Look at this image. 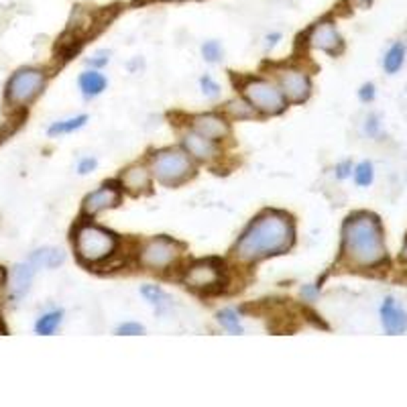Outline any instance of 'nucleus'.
Segmentation results:
<instances>
[{
  "label": "nucleus",
  "mask_w": 407,
  "mask_h": 407,
  "mask_svg": "<svg viewBox=\"0 0 407 407\" xmlns=\"http://www.w3.org/2000/svg\"><path fill=\"white\" fill-rule=\"evenodd\" d=\"M277 78H279V90L283 92L285 100L295 102V104L307 100L312 84L304 69L283 68L277 71Z\"/></svg>",
  "instance_id": "1a4fd4ad"
},
{
  "label": "nucleus",
  "mask_w": 407,
  "mask_h": 407,
  "mask_svg": "<svg viewBox=\"0 0 407 407\" xmlns=\"http://www.w3.org/2000/svg\"><path fill=\"white\" fill-rule=\"evenodd\" d=\"M381 324L387 334H403L407 330V312L395 304L393 297H387L381 305Z\"/></svg>",
  "instance_id": "ddd939ff"
},
{
  "label": "nucleus",
  "mask_w": 407,
  "mask_h": 407,
  "mask_svg": "<svg viewBox=\"0 0 407 407\" xmlns=\"http://www.w3.org/2000/svg\"><path fill=\"white\" fill-rule=\"evenodd\" d=\"M218 322L224 330H228L230 334H242V324H240V316L235 309H222L218 312Z\"/></svg>",
  "instance_id": "b1692460"
},
{
  "label": "nucleus",
  "mask_w": 407,
  "mask_h": 407,
  "mask_svg": "<svg viewBox=\"0 0 407 407\" xmlns=\"http://www.w3.org/2000/svg\"><path fill=\"white\" fill-rule=\"evenodd\" d=\"M316 293H318V288H309V285L302 288V297H305L307 302H314V300H316Z\"/></svg>",
  "instance_id": "72a5a7b5"
},
{
  "label": "nucleus",
  "mask_w": 407,
  "mask_h": 407,
  "mask_svg": "<svg viewBox=\"0 0 407 407\" xmlns=\"http://www.w3.org/2000/svg\"><path fill=\"white\" fill-rule=\"evenodd\" d=\"M151 171L163 186H177L194 173V163L179 149H165L153 155Z\"/></svg>",
  "instance_id": "20e7f679"
},
{
  "label": "nucleus",
  "mask_w": 407,
  "mask_h": 407,
  "mask_svg": "<svg viewBox=\"0 0 407 407\" xmlns=\"http://www.w3.org/2000/svg\"><path fill=\"white\" fill-rule=\"evenodd\" d=\"M96 167V159H92V157H85V159H82L80 161V165H78V171L82 173V175H85V173H90V171Z\"/></svg>",
  "instance_id": "7c9ffc66"
},
{
  "label": "nucleus",
  "mask_w": 407,
  "mask_h": 407,
  "mask_svg": "<svg viewBox=\"0 0 407 407\" xmlns=\"http://www.w3.org/2000/svg\"><path fill=\"white\" fill-rule=\"evenodd\" d=\"M80 90L85 98H96L100 96L102 92L106 90V78L102 76L100 71L92 69V71H84L80 76Z\"/></svg>",
  "instance_id": "f3484780"
},
{
  "label": "nucleus",
  "mask_w": 407,
  "mask_h": 407,
  "mask_svg": "<svg viewBox=\"0 0 407 407\" xmlns=\"http://www.w3.org/2000/svg\"><path fill=\"white\" fill-rule=\"evenodd\" d=\"M279 37H281V35H269V37H267V41H269V43H267V47H273V45H275V43H277V39H279Z\"/></svg>",
  "instance_id": "e433bc0d"
},
{
  "label": "nucleus",
  "mask_w": 407,
  "mask_h": 407,
  "mask_svg": "<svg viewBox=\"0 0 407 407\" xmlns=\"http://www.w3.org/2000/svg\"><path fill=\"white\" fill-rule=\"evenodd\" d=\"M406 61V45L403 43H395L391 45V49L385 53V59H383V68L387 73H397L401 66Z\"/></svg>",
  "instance_id": "aec40b11"
},
{
  "label": "nucleus",
  "mask_w": 407,
  "mask_h": 407,
  "mask_svg": "<svg viewBox=\"0 0 407 407\" xmlns=\"http://www.w3.org/2000/svg\"><path fill=\"white\" fill-rule=\"evenodd\" d=\"M184 147L191 157H196L200 161H212V159H216L220 155L218 147H216V141L200 135L196 131H191V133H187L184 136Z\"/></svg>",
  "instance_id": "f8f14e48"
},
{
  "label": "nucleus",
  "mask_w": 407,
  "mask_h": 407,
  "mask_svg": "<svg viewBox=\"0 0 407 407\" xmlns=\"http://www.w3.org/2000/svg\"><path fill=\"white\" fill-rule=\"evenodd\" d=\"M141 293H143V297H145L149 304L157 307V312H163V309L170 305L167 293L161 288H157V285H145V288L141 289Z\"/></svg>",
  "instance_id": "5701e85b"
},
{
  "label": "nucleus",
  "mask_w": 407,
  "mask_h": 407,
  "mask_svg": "<svg viewBox=\"0 0 407 407\" xmlns=\"http://www.w3.org/2000/svg\"><path fill=\"white\" fill-rule=\"evenodd\" d=\"M61 318H64V312H61V309H53V312L43 314V316L37 320V324H35V332L41 334V336H51V334L59 328Z\"/></svg>",
  "instance_id": "6ab92c4d"
},
{
  "label": "nucleus",
  "mask_w": 407,
  "mask_h": 407,
  "mask_svg": "<svg viewBox=\"0 0 407 407\" xmlns=\"http://www.w3.org/2000/svg\"><path fill=\"white\" fill-rule=\"evenodd\" d=\"M108 59H110V57H108V53H106V51H100V53H96L92 59H88V64H90L92 68H102V66H106V64H108Z\"/></svg>",
  "instance_id": "c85d7f7f"
},
{
  "label": "nucleus",
  "mask_w": 407,
  "mask_h": 407,
  "mask_svg": "<svg viewBox=\"0 0 407 407\" xmlns=\"http://www.w3.org/2000/svg\"><path fill=\"white\" fill-rule=\"evenodd\" d=\"M85 122H88V117L85 114H80L76 119H68V120H59V122H53L49 126V135H69V133H76L78 129H82Z\"/></svg>",
  "instance_id": "4be33fe9"
},
{
  "label": "nucleus",
  "mask_w": 407,
  "mask_h": 407,
  "mask_svg": "<svg viewBox=\"0 0 407 407\" xmlns=\"http://www.w3.org/2000/svg\"><path fill=\"white\" fill-rule=\"evenodd\" d=\"M342 256L348 265L369 269L387 259L383 228L371 212H356L342 226Z\"/></svg>",
  "instance_id": "f03ea898"
},
{
  "label": "nucleus",
  "mask_w": 407,
  "mask_h": 407,
  "mask_svg": "<svg viewBox=\"0 0 407 407\" xmlns=\"http://www.w3.org/2000/svg\"><path fill=\"white\" fill-rule=\"evenodd\" d=\"M184 283L191 289H212L218 288L222 283V267L214 259H204L196 261L194 265L187 267L184 275Z\"/></svg>",
  "instance_id": "6e6552de"
},
{
  "label": "nucleus",
  "mask_w": 407,
  "mask_h": 407,
  "mask_svg": "<svg viewBox=\"0 0 407 407\" xmlns=\"http://www.w3.org/2000/svg\"><path fill=\"white\" fill-rule=\"evenodd\" d=\"M165 2H187V0H165Z\"/></svg>",
  "instance_id": "ea45409f"
},
{
  "label": "nucleus",
  "mask_w": 407,
  "mask_h": 407,
  "mask_svg": "<svg viewBox=\"0 0 407 407\" xmlns=\"http://www.w3.org/2000/svg\"><path fill=\"white\" fill-rule=\"evenodd\" d=\"M401 261L407 263V238H406V244H403V251H401Z\"/></svg>",
  "instance_id": "58836bf2"
},
{
  "label": "nucleus",
  "mask_w": 407,
  "mask_h": 407,
  "mask_svg": "<svg viewBox=\"0 0 407 407\" xmlns=\"http://www.w3.org/2000/svg\"><path fill=\"white\" fill-rule=\"evenodd\" d=\"M194 131L212 141H220L228 135V122L218 114H200L194 119Z\"/></svg>",
  "instance_id": "4468645a"
},
{
  "label": "nucleus",
  "mask_w": 407,
  "mask_h": 407,
  "mask_svg": "<svg viewBox=\"0 0 407 407\" xmlns=\"http://www.w3.org/2000/svg\"><path fill=\"white\" fill-rule=\"evenodd\" d=\"M367 133L373 136L379 133V119L377 117H369V120H367Z\"/></svg>",
  "instance_id": "473e14b6"
},
{
  "label": "nucleus",
  "mask_w": 407,
  "mask_h": 407,
  "mask_svg": "<svg viewBox=\"0 0 407 407\" xmlns=\"http://www.w3.org/2000/svg\"><path fill=\"white\" fill-rule=\"evenodd\" d=\"M295 240L293 220L285 212L267 210L256 216L240 235L235 254L242 263H256L261 259L288 253Z\"/></svg>",
  "instance_id": "f257e3e1"
},
{
  "label": "nucleus",
  "mask_w": 407,
  "mask_h": 407,
  "mask_svg": "<svg viewBox=\"0 0 407 407\" xmlns=\"http://www.w3.org/2000/svg\"><path fill=\"white\" fill-rule=\"evenodd\" d=\"M224 110H226L228 117H232V119L237 120L254 119V117H256V110L253 108V104L244 100H230L224 106Z\"/></svg>",
  "instance_id": "412c9836"
},
{
  "label": "nucleus",
  "mask_w": 407,
  "mask_h": 407,
  "mask_svg": "<svg viewBox=\"0 0 407 407\" xmlns=\"http://www.w3.org/2000/svg\"><path fill=\"white\" fill-rule=\"evenodd\" d=\"M200 85H202V92L208 96V98H218V94H220V85L216 84L210 76H204L202 80H200Z\"/></svg>",
  "instance_id": "bb28decb"
},
{
  "label": "nucleus",
  "mask_w": 407,
  "mask_h": 407,
  "mask_svg": "<svg viewBox=\"0 0 407 407\" xmlns=\"http://www.w3.org/2000/svg\"><path fill=\"white\" fill-rule=\"evenodd\" d=\"M371 2H373V0H348V4L355 6V8H369Z\"/></svg>",
  "instance_id": "f704fd0d"
},
{
  "label": "nucleus",
  "mask_w": 407,
  "mask_h": 407,
  "mask_svg": "<svg viewBox=\"0 0 407 407\" xmlns=\"http://www.w3.org/2000/svg\"><path fill=\"white\" fill-rule=\"evenodd\" d=\"M373 177H374L373 165H371L369 161H362V163H358V165L355 167L356 186H360V187L371 186V184H373Z\"/></svg>",
  "instance_id": "393cba45"
},
{
  "label": "nucleus",
  "mask_w": 407,
  "mask_h": 407,
  "mask_svg": "<svg viewBox=\"0 0 407 407\" xmlns=\"http://www.w3.org/2000/svg\"><path fill=\"white\" fill-rule=\"evenodd\" d=\"M182 247L179 242L171 240L167 237H155L145 242L141 249V265L151 271H165L179 259Z\"/></svg>",
  "instance_id": "0eeeda50"
},
{
  "label": "nucleus",
  "mask_w": 407,
  "mask_h": 407,
  "mask_svg": "<svg viewBox=\"0 0 407 407\" xmlns=\"http://www.w3.org/2000/svg\"><path fill=\"white\" fill-rule=\"evenodd\" d=\"M8 133H11L8 129H4V126H0V143H2V141H4V138L8 136Z\"/></svg>",
  "instance_id": "4c0bfd02"
},
{
  "label": "nucleus",
  "mask_w": 407,
  "mask_h": 407,
  "mask_svg": "<svg viewBox=\"0 0 407 407\" xmlns=\"http://www.w3.org/2000/svg\"><path fill=\"white\" fill-rule=\"evenodd\" d=\"M35 271H37V267L31 261L20 263L13 269V275H11V295H13V300H20L23 295H27V291L33 283Z\"/></svg>",
  "instance_id": "2eb2a0df"
},
{
  "label": "nucleus",
  "mask_w": 407,
  "mask_h": 407,
  "mask_svg": "<svg viewBox=\"0 0 407 407\" xmlns=\"http://www.w3.org/2000/svg\"><path fill=\"white\" fill-rule=\"evenodd\" d=\"M73 244H76L78 259L82 263L96 265V263L106 261L110 254L117 251L119 240H117V237L110 230H106L102 226H96V224H90V222H84L76 230Z\"/></svg>",
  "instance_id": "7ed1b4c3"
},
{
  "label": "nucleus",
  "mask_w": 407,
  "mask_h": 407,
  "mask_svg": "<svg viewBox=\"0 0 407 407\" xmlns=\"http://www.w3.org/2000/svg\"><path fill=\"white\" fill-rule=\"evenodd\" d=\"M307 45L314 47V49L326 51V53H330V55H338L342 47H344L336 25H334L332 20H328V18L316 23V25L309 29V33H307Z\"/></svg>",
  "instance_id": "9d476101"
},
{
  "label": "nucleus",
  "mask_w": 407,
  "mask_h": 407,
  "mask_svg": "<svg viewBox=\"0 0 407 407\" xmlns=\"http://www.w3.org/2000/svg\"><path fill=\"white\" fill-rule=\"evenodd\" d=\"M122 186L126 187L129 191H133V194L145 191L147 187L151 186V175L143 165H133V167H129L122 173Z\"/></svg>",
  "instance_id": "dca6fc26"
},
{
  "label": "nucleus",
  "mask_w": 407,
  "mask_h": 407,
  "mask_svg": "<svg viewBox=\"0 0 407 407\" xmlns=\"http://www.w3.org/2000/svg\"><path fill=\"white\" fill-rule=\"evenodd\" d=\"M45 73L37 68H23L13 73V78L6 84V102L11 106L23 108L43 92L45 88Z\"/></svg>",
  "instance_id": "39448f33"
},
{
  "label": "nucleus",
  "mask_w": 407,
  "mask_h": 407,
  "mask_svg": "<svg viewBox=\"0 0 407 407\" xmlns=\"http://www.w3.org/2000/svg\"><path fill=\"white\" fill-rule=\"evenodd\" d=\"M242 92H244L247 100L253 104L256 112L273 117V114H281L288 108V100H285L283 92L269 80L251 78L242 84Z\"/></svg>",
  "instance_id": "423d86ee"
},
{
  "label": "nucleus",
  "mask_w": 407,
  "mask_h": 407,
  "mask_svg": "<svg viewBox=\"0 0 407 407\" xmlns=\"http://www.w3.org/2000/svg\"><path fill=\"white\" fill-rule=\"evenodd\" d=\"M64 253L59 251V249H39V251H35L31 256H29V261L33 263L35 267L39 269V267H47V269H55L57 265H61L64 263Z\"/></svg>",
  "instance_id": "a211bd4d"
},
{
  "label": "nucleus",
  "mask_w": 407,
  "mask_h": 407,
  "mask_svg": "<svg viewBox=\"0 0 407 407\" xmlns=\"http://www.w3.org/2000/svg\"><path fill=\"white\" fill-rule=\"evenodd\" d=\"M6 279H8V271L4 267H0V288L6 285Z\"/></svg>",
  "instance_id": "c9c22d12"
},
{
  "label": "nucleus",
  "mask_w": 407,
  "mask_h": 407,
  "mask_svg": "<svg viewBox=\"0 0 407 407\" xmlns=\"http://www.w3.org/2000/svg\"><path fill=\"white\" fill-rule=\"evenodd\" d=\"M350 171H353V163H350V161H344V163H340L338 167H336V177L344 179V177L350 175Z\"/></svg>",
  "instance_id": "2f4dec72"
},
{
  "label": "nucleus",
  "mask_w": 407,
  "mask_h": 407,
  "mask_svg": "<svg viewBox=\"0 0 407 407\" xmlns=\"http://www.w3.org/2000/svg\"><path fill=\"white\" fill-rule=\"evenodd\" d=\"M202 55L208 64H216L222 57V45L218 41H214V39H212V41H206L202 45Z\"/></svg>",
  "instance_id": "a878e982"
},
{
  "label": "nucleus",
  "mask_w": 407,
  "mask_h": 407,
  "mask_svg": "<svg viewBox=\"0 0 407 407\" xmlns=\"http://www.w3.org/2000/svg\"><path fill=\"white\" fill-rule=\"evenodd\" d=\"M120 189L114 184H104L102 187H98L96 191H92L88 198L84 200V210L85 216H96L102 210H108V208H117L120 204Z\"/></svg>",
  "instance_id": "9b49d317"
},
{
  "label": "nucleus",
  "mask_w": 407,
  "mask_h": 407,
  "mask_svg": "<svg viewBox=\"0 0 407 407\" xmlns=\"http://www.w3.org/2000/svg\"><path fill=\"white\" fill-rule=\"evenodd\" d=\"M143 332H145V328H143L141 324L135 322L120 324L119 328H117V334H120V336H138V334H143Z\"/></svg>",
  "instance_id": "cd10ccee"
},
{
  "label": "nucleus",
  "mask_w": 407,
  "mask_h": 407,
  "mask_svg": "<svg viewBox=\"0 0 407 407\" xmlns=\"http://www.w3.org/2000/svg\"><path fill=\"white\" fill-rule=\"evenodd\" d=\"M358 98L362 102H371L374 98V85L373 84H365L360 90H358Z\"/></svg>",
  "instance_id": "c756f323"
}]
</instances>
